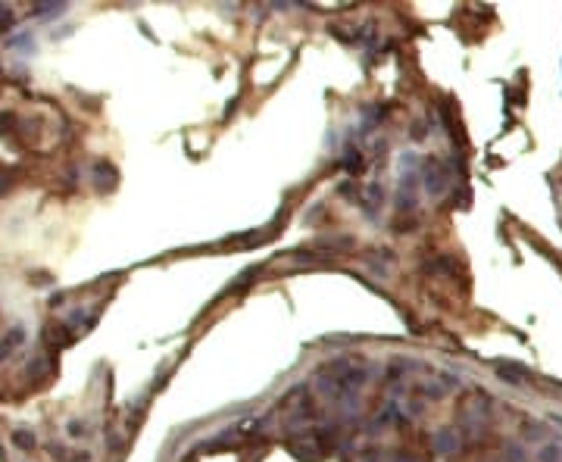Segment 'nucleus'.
<instances>
[{"instance_id":"f257e3e1","label":"nucleus","mask_w":562,"mask_h":462,"mask_svg":"<svg viewBox=\"0 0 562 462\" xmlns=\"http://www.w3.org/2000/svg\"><path fill=\"white\" fill-rule=\"evenodd\" d=\"M434 443H437V447H441V450H459V437H450V434H437L434 437Z\"/></svg>"}]
</instances>
